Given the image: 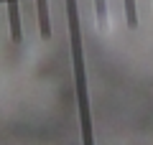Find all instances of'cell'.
<instances>
[{
	"label": "cell",
	"instance_id": "cell-1",
	"mask_svg": "<svg viewBox=\"0 0 153 145\" xmlns=\"http://www.w3.org/2000/svg\"><path fill=\"white\" fill-rule=\"evenodd\" d=\"M66 18H69L71 59H74L76 97H79V115H82V135H84V145H92V120H89V104H87V79H84L82 33H79V10H76V0H66Z\"/></svg>",
	"mask_w": 153,
	"mask_h": 145
},
{
	"label": "cell",
	"instance_id": "cell-2",
	"mask_svg": "<svg viewBox=\"0 0 153 145\" xmlns=\"http://www.w3.org/2000/svg\"><path fill=\"white\" fill-rule=\"evenodd\" d=\"M8 3V23H10V38L13 43L23 41V31H21V8H18V0H5Z\"/></svg>",
	"mask_w": 153,
	"mask_h": 145
},
{
	"label": "cell",
	"instance_id": "cell-3",
	"mask_svg": "<svg viewBox=\"0 0 153 145\" xmlns=\"http://www.w3.org/2000/svg\"><path fill=\"white\" fill-rule=\"evenodd\" d=\"M36 10H38V28H41V36H44V38H51L49 3H46V0H36Z\"/></svg>",
	"mask_w": 153,
	"mask_h": 145
},
{
	"label": "cell",
	"instance_id": "cell-4",
	"mask_svg": "<svg viewBox=\"0 0 153 145\" xmlns=\"http://www.w3.org/2000/svg\"><path fill=\"white\" fill-rule=\"evenodd\" d=\"M125 16H128V26L135 28V26H138V8H135V0H125Z\"/></svg>",
	"mask_w": 153,
	"mask_h": 145
},
{
	"label": "cell",
	"instance_id": "cell-5",
	"mask_svg": "<svg viewBox=\"0 0 153 145\" xmlns=\"http://www.w3.org/2000/svg\"><path fill=\"white\" fill-rule=\"evenodd\" d=\"M94 10H97L100 21H105L107 18V0H94Z\"/></svg>",
	"mask_w": 153,
	"mask_h": 145
}]
</instances>
